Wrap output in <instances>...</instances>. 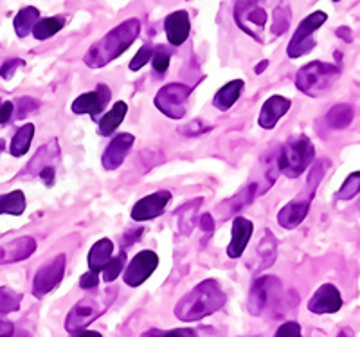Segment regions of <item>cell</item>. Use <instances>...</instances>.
<instances>
[{
    "label": "cell",
    "instance_id": "cell-1",
    "mask_svg": "<svg viewBox=\"0 0 360 337\" xmlns=\"http://www.w3.org/2000/svg\"><path fill=\"white\" fill-rule=\"evenodd\" d=\"M141 33V22L137 18H128L127 22L119 24L114 27L110 33H107L99 42H96L94 46L90 47L89 53L85 54L83 62L90 67V69H101L112 60L124 53L128 47L137 40Z\"/></svg>",
    "mask_w": 360,
    "mask_h": 337
},
{
    "label": "cell",
    "instance_id": "cell-2",
    "mask_svg": "<svg viewBox=\"0 0 360 337\" xmlns=\"http://www.w3.org/2000/svg\"><path fill=\"white\" fill-rule=\"evenodd\" d=\"M225 305V292L217 280H204L176 303L175 316L184 323L200 321Z\"/></svg>",
    "mask_w": 360,
    "mask_h": 337
},
{
    "label": "cell",
    "instance_id": "cell-3",
    "mask_svg": "<svg viewBox=\"0 0 360 337\" xmlns=\"http://www.w3.org/2000/svg\"><path fill=\"white\" fill-rule=\"evenodd\" d=\"M315 157L314 143L307 136L290 137L276 155L279 173L288 179H297L311 165Z\"/></svg>",
    "mask_w": 360,
    "mask_h": 337
},
{
    "label": "cell",
    "instance_id": "cell-4",
    "mask_svg": "<svg viewBox=\"0 0 360 337\" xmlns=\"http://www.w3.org/2000/svg\"><path fill=\"white\" fill-rule=\"evenodd\" d=\"M115 294H117V288L110 287L107 288L101 294H96V296H86L82 301L74 305L72 310L69 312L65 319V330L67 332H82L85 326H89L92 321H96L98 317H101L103 314L107 312V309L114 303Z\"/></svg>",
    "mask_w": 360,
    "mask_h": 337
},
{
    "label": "cell",
    "instance_id": "cell-5",
    "mask_svg": "<svg viewBox=\"0 0 360 337\" xmlns=\"http://www.w3.org/2000/svg\"><path fill=\"white\" fill-rule=\"evenodd\" d=\"M340 76V67L333 63L310 62L297 70L295 85L301 92L310 98H319L326 94Z\"/></svg>",
    "mask_w": 360,
    "mask_h": 337
},
{
    "label": "cell",
    "instance_id": "cell-6",
    "mask_svg": "<svg viewBox=\"0 0 360 337\" xmlns=\"http://www.w3.org/2000/svg\"><path fill=\"white\" fill-rule=\"evenodd\" d=\"M281 296V281L276 276H263L254 281L249 294V310L254 316H263L265 312H274L272 316L285 314Z\"/></svg>",
    "mask_w": 360,
    "mask_h": 337
},
{
    "label": "cell",
    "instance_id": "cell-7",
    "mask_svg": "<svg viewBox=\"0 0 360 337\" xmlns=\"http://www.w3.org/2000/svg\"><path fill=\"white\" fill-rule=\"evenodd\" d=\"M191 91V87L186 83H169L157 92L153 103L164 115H168L169 120H182L188 112Z\"/></svg>",
    "mask_w": 360,
    "mask_h": 337
},
{
    "label": "cell",
    "instance_id": "cell-8",
    "mask_svg": "<svg viewBox=\"0 0 360 337\" xmlns=\"http://www.w3.org/2000/svg\"><path fill=\"white\" fill-rule=\"evenodd\" d=\"M234 20L254 40L265 42L263 40V29L266 24V11L259 6V0H236Z\"/></svg>",
    "mask_w": 360,
    "mask_h": 337
},
{
    "label": "cell",
    "instance_id": "cell-9",
    "mask_svg": "<svg viewBox=\"0 0 360 337\" xmlns=\"http://www.w3.org/2000/svg\"><path fill=\"white\" fill-rule=\"evenodd\" d=\"M326 20H328V15L324 11H315L311 13L310 17L304 18V20L299 24L297 31H295V34L292 37L290 44H288L287 47L288 58H301L307 53H310V51L315 47L314 33Z\"/></svg>",
    "mask_w": 360,
    "mask_h": 337
},
{
    "label": "cell",
    "instance_id": "cell-10",
    "mask_svg": "<svg viewBox=\"0 0 360 337\" xmlns=\"http://www.w3.org/2000/svg\"><path fill=\"white\" fill-rule=\"evenodd\" d=\"M67 258L65 255L54 256L51 262L41 265L40 271L34 274L33 280V294L37 298H44L45 294L53 292L58 285L62 284L63 274H65Z\"/></svg>",
    "mask_w": 360,
    "mask_h": 337
},
{
    "label": "cell",
    "instance_id": "cell-11",
    "mask_svg": "<svg viewBox=\"0 0 360 337\" xmlns=\"http://www.w3.org/2000/svg\"><path fill=\"white\" fill-rule=\"evenodd\" d=\"M157 267H159V256L155 253L148 251V249L137 253L124 271V284L128 287H139L155 272Z\"/></svg>",
    "mask_w": 360,
    "mask_h": 337
},
{
    "label": "cell",
    "instance_id": "cell-12",
    "mask_svg": "<svg viewBox=\"0 0 360 337\" xmlns=\"http://www.w3.org/2000/svg\"><path fill=\"white\" fill-rule=\"evenodd\" d=\"M172 201V193L166 189H160L152 195L141 198L134 208H131V220L135 222H144V220H153V218L160 217L166 210V206Z\"/></svg>",
    "mask_w": 360,
    "mask_h": 337
},
{
    "label": "cell",
    "instance_id": "cell-13",
    "mask_svg": "<svg viewBox=\"0 0 360 337\" xmlns=\"http://www.w3.org/2000/svg\"><path fill=\"white\" fill-rule=\"evenodd\" d=\"M112 98V92L107 85H98V89L92 92H85L79 98H76L72 101V112L74 114H89L90 117H96V115L101 114L105 110V107L108 105Z\"/></svg>",
    "mask_w": 360,
    "mask_h": 337
},
{
    "label": "cell",
    "instance_id": "cell-14",
    "mask_svg": "<svg viewBox=\"0 0 360 337\" xmlns=\"http://www.w3.org/2000/svg\"><path fill=\"white\" fill-rule=\"evenodd\" d=\"M60 153L62 152H60V144L56 139L40 146L33 159L27 163L24 172L20 173V177H38L44 170L54 168L60 163Z\"/></svg>",
    "mask_w": 360,
    "mask_h": 337
},
{
    "label": "cell",
    "instance_id": "cell-15",
    "mask_svg": "<svg viewBox=\"0 0 360 337\" xmlns=\"http://www.w3.org/2000/svg\"><path fill=\"white\" fill-rule=\"evenodd\" d=\"M342 307V298L335 285H321L308 303V310L314 314H335Z\"/></svg>",
    "mask_w": 360,
    "mask_h": 337
},
{
    "label": "cell",
    "instance_id": "cell-16",
    "mask_svg": "<svg viewBox=\"0 0 360 337\" xmlns=\"http://www.w3.org/2000/svg\"><path fill=\"white\" fill-rule=\"evenodd\" d=\"M256 195H258V182H252V184L245 186L240 193H236L234 197L227 198V201H224L221 204H218L217 213L218 217H220L221 222H224V220H229V218L233 217L236 218V215L240 213V211H243L245 208H249L250 204H252Z\"/></svg>",
    "mask_w": 360,
    "mask_h": 337
},
{
    "label": "cell",
    "instance_id": "cell-17",
    "mask_svg": "<svg viewBox=\"0 0 360 337\" xmlns=\"http://www.w3.org/2000/svg\"><path fill=\"white\" fill-rule=\"evenodd\" d=\"M134 136H131V134H127V132L115 136L114 139L108 143L107 150H105V153H103L101 157L103 168L114 172V170H117L119 166L123 165L128 152H130V148L134 146Z\"/></svg>",
    "mask_w": 360,
    "mask_h": 337
},
{
    "label": "cell",
    "instance_id": "cell-18",
    "mask_svg": "<svg viewBox=\"0 0 360 337\" xmlns=\"http://www.w3.org/2000/svg\"><path fill=\"white\" fill-rule=\"evenodd\" d=\"M290 99L283 98V96H270L263 103L262 112H259V127L265 128V130H272L283 115L290 110Z\"/></svg>",
    "mask_w": 360,
    "mask_h": 337
},
{
    "label": "cell",
    "instance_id": "cell-19",
    "mask_svg": "<svg viewBox=\"0 0 360 337\" xmlns=\"http://www.w3.org/2000/svg\"><path fill=\"white\" fill-rule=\"evenodd\" d=\"M164 31L172 46L179 47L182 46L189 37L191 31V22H189V15L186 11H175L166 17L164 20Z\"/></svg>",
    "mask_w": 360,
    "mask_h": 337
},
{
    "label": "cell",
    "instance_id": "cell-20",
    "mask_svg": "<svg viewBox=\"0 0 360 337\" xmlns=\"http://www.w3.org/2000/svg\"><path fill=\"white\" fill-rule=\"evenodd\" d=\"M37 251V240L31 236H22L0 246V263H15L27 260Z\"/></svg>",
    "mask_w": 360,
    "mask_h": 337
},
{
    "label": "cell",
    "instance_id": "cell-21",
    "mask_svg": "<svg viewBox=\"0 0 360 337\" xmlns=\"http://www.w3.org/2000/svg\"><path fill=\"white\" fill-rule=\"evenodd\" d=\"M254 224L249 218L236 217L233 222V239H231L229 247H227V256L229 258H240L243 251L249 246V240L252 236Z\"/></svg>",
    "mask_w": 360,
    "mask_h": 337
},
{
    "label": "cell",
    "instance_id": "cell-22",
    "mask_svg": "<svg viewBox=\"0 0 360 337\" xmlns=\"http://www.w3.org/2000/svg\"><path fill=\"white\" fill-rule=\"evenodd\" d=\"M310 204L311 201L303 197L288 202L287 206H283L281 211L278 213L279 226L285 227V229H295L297 226H301V222L307 218L308 211H310Z\"/></svg>",
    "mask_w": 360,
    "mask_h": 337
},
{
    "label": "cell",
    "instance_id": "cell-23",
    "mask_svg": "<svg viewBox=\"0 0 360 337\" xmlns=\"http://www.w3.org/2000/svg\"><path fill=\"white\" fill-rule=\"evenodd\" d=\"M202 206V197L189 201L176 210V226H179V233L189 236L195 229V218H197L198 210Z\"/></svg>",
    "mask_w": 360,
    "mask_h": 337
},
{
    "label": "cell",
    "instance_id": "cell-24",
    "mask_svg": "<svg viewBox=\"0 0 360 337\" xmlns=\"http://www.w3.org/2000/svg\"><path fill=\"white\" fill-rule=\"evenodd\" d=\"M276 253H278V240L272 234V231L265 229L263 231L262 240L258 243V251H256V255H258V265H256L254 271H262V269L270 267L276 260Z\"/></svg>",
    "mask_w": 360,
    "mask_h": 337
},
{
    "label": "cell",
    "instance_id": "cell-25",
    "mask_svg": "<svg viewBox=\"0 0 360 337\" xmlns=\"http://www.w3.org/2000/svg\"><path fill=\"white\" fill-rule=\"evenodd\" d=\"M242 91H243L242 80H233V82H229L227 85H224L220 91L217 92V96H214L213 99L214 108H218V110L221 112L229 110V108L238 101Z\"/></svg>",
    "mask_w": 360,
    "mask_h": 337
},
{
    "label": "cell",
    "instance_id": "cell-26",
    "mask_svg": "<svg viewBox=\"0 0 360 337\" xmlns=\"http://www.w3.org/2000/svg\"><path fill=\"white\" fill-rule=\"evenodd\" d=\"M112 251H114V243H112V240H108V239L98 240V242L92 246V249H90V253H89L90 271H96V272L103 271V269H105V265L110 262Z\"/></svg>",
    "mask_w": 360,
    "mask_h": 337
},
{
    "label": "cell",
    "instance_id": "cell-27",
    "mask_svg": "<svg viewBox=\"0 0 360 337\" xmlns=\"http://www.w3.org/2000/svg\"><path fill=\"white\" fill-rule=\"evenodd\" d=\"M127 110H128V105L124 103V101H117V103L112 107V110H108V114L98 123L99 136L108 137L110 134H114V132L117 130L119 125L123 123Z\"/></svg>",
    "mask_w": 360,
    "mask_h": 337
},
{
    "label": "cell",
    "instance_id": "cell-28",
    "mask_svg": "<svg viewBox=\"0 0 360 337\" xmlns=\"http://www.w3.org/2000/svg\"><path fill=\"white\" fill-rule=\"evenodd\" d=\"M353 117H355V110H353L352 105H333L326 114V125L333 130H344V128H348L352 125Z\"/></svg>",
    "mask_w": 360,
    "mask_h": 337
},
{
    "label": "cell",
    "instance_id": "cell-29",
    "mask_svg": "<svg viewBox=\"0 0 360 337\" xmlns=\"http://www.w3.org/2000/svg\"><path fill=\"white\" fill-rule=\"evenodd\" d=\"M34 136V125L27 123L22 125L17 130V134L13 136L11 146H9V153L13 157H22L24 153L29 152V146H31V141Z\"/></svg>",
    "mask_w": 360,
    "mask_h": 337
},
{
    "label": "cell",
    "instance_id": "cell-30",
    "mask_svg": "<svg viewBox=\"0 0 360 337\" xmlns=\"http://www.w3.org/2000/svg\"><path fill=\"white\" fill-rule=\"evenodd\" d=\"M328 166H330V160L328 159L317 160V163L311 166L310 173H308V179H307V188H304V191L299 195V197L308 198V201H311V198H314V195H315V191H317V188H319L321 181H323V177L326 175Z\"/></svg>",
    "mask_w": 360,
    "mask_h": 337
},
{
    "label": "cell",
    "instance_id": "cell-31",
    "mask_svg": "<svg viewBox=\"0 0 360 337\" xmlns=\"http://www.w3.org/2000/svg\"><path fill=\"white\" fill-rule=\"evenodd\" d=\"M38 18H40V11L37 8H33V6H27V8L20 9L17 17H15V31H17L18 37H27L33 31L34 25H37Z\"/></svg>",
    "mask_w": 360,
    "mask_h": 337
},
{
    "label": "cell",
    "instance_id": "cell-32",
    "mask_svg": "<svg viewBox=\"0 0 360 337\" xmlns=\"http://www.w3.org/2000/svg\"><path fill=\"white\" fill-rule=\"evenodd\" d=\"M25 211V195L20 189H15L8 195H0V215L20 217Z\"/></svg>",
    "mask_w": 360,
    "mask_h": 337
},
{
    "label": "cell",
    "instance_id": "cell-33",
    "mask_svg": "<svg viewBox=\"0 0 360 337\" xmlns=\"http://www.w3.org/2000/svg\"><path fill=\"white\" fill-rule=\"evenodd\" d=\"M63 25H65V18L63 17L41 18L33 27V34L37 40H47V38L54 37L58 31H62Z\"/></svg>",
    "mask_w": 360,
    "mask_h": 337
},
{
    "label": "cell",
    "instance_id": "cell-34",
    "mask_svg": "<svg viewBox=\"0 0 360 337\" xmlns=\"http://www.w3.org/2000/svg\"><path fill=\"white\" fill-rule=\"evenodd\" d=\"M22 296L9 287H0V314L17 312L20 309Z\"/></svg>",
    "mask_w": 360,
    "mask_h": 337
},
{
    "label": "cell",
    "instance_id": "cell-35",
    "mask_svg": "<svg viewBox=\"0 0 360 337\" xmlns=\"http://www.w3.org/2000/svg\"><path fill=\"white\" fill-rule=\"evenodd\" d=\"M288 25H290V8L287 4L278 6L274 11V22H272V34L279 37L287 33Z\"/></svg>",
    "mask_w": 360,
    "mask_h": 337
},
{
    "label": "cell",
    "instance_id": "cell-36",
    "mask_svg": "<svg viewBox=\"0 0 360 337\" xmlns=\"http://www.w3.org/2000/svg\"><path fill=\"white\" fill-rule=\"evenodd\" d=\"M360 193V172H353L348 175V179L344 181L342 188L337 191V198L339 201H349V198L356 197Z\"/></svg>",
    "mask_w": 360,
    "mask_h": 337
},
{
    "label": "cell",
    "instance_id": "cell-37",
    "mask_svg": "<svg viewBox=\"0 0 360 337\" xmlns=\"http://www.w3.org/2000/svg\"><path fill=\"white\" fill-rule=\"evenodd\" d=\"M124 263H127V255H124V251H121V255H117L115 258H110V262H108L107 265H105V269H103V280L107 281V284H112V281L123 272Z\"/></svg>",
    "mask_w": 360,
    "mask_h": 337
},
{
    "label": "cell",
    "instance_id": "cell-38",
    "mask_svg": "<svg viewBox=\"0 0 360 337\" xmlns=\"http://www.w3.org/2000/svg\"><path fill=\"white\" fill-rule=\"evenodd\" d=\"M211 130H213V127L202 120H195V121H191V123L179 127V134H182L184 137L204 136V134H207V132H211Z\"/></svg>",
    "mask_w": 360,
    "mask_h": 337
},
{
    "label": "cell",
    "instance_id": "cell-39",
    "mask_svg": "<svg viewBox=\"0 0 360 337\" xmlns=\"http://www.w3.org/2000/svg\"><path fill=\"white\" fill-rule=\"evenodd\" d=\"M153 69L157 75H164L169 67V58H172V51L166 49L164 46H157L153 49Z\"/></svg>",
    "mask_w": 360,
    "mask_h": 337
},
{
    "label": "cell",
    "instance_id": "cell-40",
    "mask_svg": "<svg viewBox=\"0 0 360 337\" xmlns=\"http://www.w3.org/2000/svg\"><path fill=\"white\" fill-rule=\"evenodd\" d=\"M15 105H18V108H15V115H13V117H15V120H24L25 115H29L31 114V112L33 110H37L38 108V101L37 99H33V98H29V96H24V98H20V99H17V101H15Z\"/></svg>",
    "mask_w": 360,
    "mask_h": 337
},
{
    "label": "cell",
    "instance_id": "cell-41",
    "mask_svg": "<svg viewBox=\"0 0 360 337\" xmlns=\"http://www.w3.org/2000/svg\"><path fill=\"white\" fill-rule=\"evenodd\" d=\"M153 56V47L150 46V44H146V46H143L139 49V53L135 54L134 60L130 62V70H139L143 69L144 65H146L150 60H152Z\"/></svg>",
    "mask_w": 360,
    "mask_h": 337
},
{
    "label": "cell",
    "instance_id": "cell-42",
    "mask_svg": "<svg viewBox=\"0 0 360 337\" xmlns=\"http://www.w3.org/2000/svg\"><path fill=\"white\" fill-rule=\"evenodd\" d=\"M18 67H24V60H18V58L8 60V62H4L2 67H0V76L4 80H11L13 75L17 72Z\"/></svg>",
    "mask_w": 360,
    "mask_h": 337
},
{
    "label": "cell",
    "instance_id": "cell-43",
    "mask_svg": "<svg viewBox=\"0 0 360 337\" xmlns=\"http://www.w3.org/2000/svg\"><path fill=\"white\" fill-rule=\"evenodd\" d=\"M274 337H301V326L295 321H287L279 326Z\"/></svg>",
    "mask_w": 360,
    "mask_h": 337
},
{
    "label": "cell",
    "instance_id": "cell-44",
    "mask_svg": "<svg viewBox=\"0 0 360 337\" xmlns=\"http://www.w3.org/2000/svg\"><path fill=\"white\" fill-rule=\"evenodd\" d=\"M141 234H143V227H135V229L127 231L123 234V240H121V251L128 249L130 246H134L135 242H139Z\"/></svg>",
    "mask_w": 360,
    "mask_h": 337
},
{
    "label": "cell",
    "instance_id": "cell-45",
    "mask_svg": "<svg viewBox=\"0 0 360 337\" xmlns=\"http://www.w3.org/2000/svg\"><path fill=\"white\" fill-rule=\"evenodd\" d=\"M200 229L204 231V239H202V243L207 242L211 239V234L214 233V218L209 213L202 215L200 217Z\"/></svg>",
    "mask_w": 360,
    "mask_h": 337
},
{
    "label": "cell",
    "instance_id": "cell-46",
    "mask_svg": "<svg viewBox=\"0 0 360 337\" xmlns=\"http://www.w3.org/2000/svg\"><path fill=\"white\" fill-rule=\"evenodd\" d=\"M15 115V103L13 101H0V125H8Z\"/></svg>",
    "mask_w": 360,
    "mask_h": 337
},
{
    "label": "cell",
    "instance_id": "cell-47",
    "mask_svg": "<svg viewBox=\"0 0 360 337\" xmlns=\"http://www.w3.org/2000/svg\"><path fill=\"white\" fill-rule=\"evenodd\" d=\"M99 284V276L96 271H89L82 276L79 280V287L85 288V291H90V288H96Z\"/></svg>",
    "mask_w": 360,
    "mask_h": 337
},
{
    "label": "cell",
    "instance_id": "cell-48",
    "mask_svg": "<svg viewBox=\"0 0 360 337\" xmlns=\"http://www.w3.org/2000/svg\"><path fill=\"white\" fill-rule=\"evenodd\" d=\"M160 337H197L195 330L191 329H176V330H169V332H162Z\"/></svg>",
    "mask_w": 360,
    "mask_h": 337
},
{
    "label": "cell",
    "instance_id": "cell-49",
    "mask_svg": "<svg viewBox=\"0 0 360 337\" xmlns=\"http://www.w3.org/2000/svg\"><path fill=\"white\" fill-rule=\"evenodd\" d=\"M15 333V326L11 321H6L0 317V337H13Z\"/></svg>",
    "mask_w": 360,
    "mask_h": 337
},
{
    "label": "cell",
    "instance_id": "cell-50",
    "mask_svg": "<svg viewBox=\"0 0 360 337\" xmlns=\"http://www.w3.org/2000/svg\"><path fill=\"white\" fill-rule=\"evenodd\" d=\"M337 37L342 38L344 42H352L353 40L349 27H339V29H337Z\"/></svg>",
    "mask_w": 360,
    "mask_h": 337
},
{
    "label": "cell",
    "instance_id": "cell-51",
    "mask_svg": "<svg viewBox=\"0 0 360 337\" xmlns=\"http://www.w3.org/2000/svg\"><path fill=\"white\" fill-rule=\"evenodd\" d=\"M76 337H103L99 332H94V330H85V332H79Z\"/></svg>",
    "mask_w": 360,
    "mask_h": 337
},
{
    "label": "cell",
    "instance_id": "cell-52",
    "mask_svg": "<svg viewBox=\"0 0 360 337\" xmlns=\"http://www.w3.org/2000/svg\"><path fill=\"white\" fill-rule=\"evenodd\" d=\"M160 336H162V330H157V329L148 330V332L143 333V337H160Z\"/></svg>",
    "mask_w": 360,
    "mask_h": 337
},
{
    "label": "cell",
    "instance_id": "cell-53",
    "mask_svg": "<svg viewBox=\"0 0 360 337\" xmlns=\"http://www.w3.org/2000/svg\"><path fill=\"white\" fill-rule=\"evenodd\" d=\"M265 67H269V62H266V60H263V62L256 67V72H258V75H262L263 70H265Z\"/></svg>",
    "mask_w": 360,
    "mask_h": 337
},
{
    "label": "cell",
    "instance_id": "cell-54",
    "mask_svg": "<svg viewBox=\"0 0 360 337\" xmlns=\"http://www.w3.org/2000/svg\"><path fill=\"white\" fill-rule=\"evenodd\" d=\"M337 337H353V332L349 329H344V330H340L339 336Z\"/></svg>",
    "mask_w": 360,
    "mask_h": 337
},
{
    "label": "cell",
    "instance_id": "cell-55",
    "mask_svg": "<svg viewBox=\"0 0 360 337\" xmlns=\"http://www.w3.org/2000/svg\"><path fill=\"white\" fill-rule=\"evenodd\" d=\"M4 148H6V143L2 139H0V153L4 152Z\"/></svg>",
    "mask_w": 360,
    "mask_h": 337
},
{
    "label": "cell",
    "instance_id": "cell-56",
    "mask_svg": "<svg viewBox=\"0 0 360 337\" xmlns=\"http://www.w3.org/2000/svg\"><path fill=\"white\" fill-rule=\"evenodd\" d=\"M15 337H29L27 333H18V336H15Z\"/></svg>",
    "mask_w": 360,
    "mask_h": 337
}]
</instances>
